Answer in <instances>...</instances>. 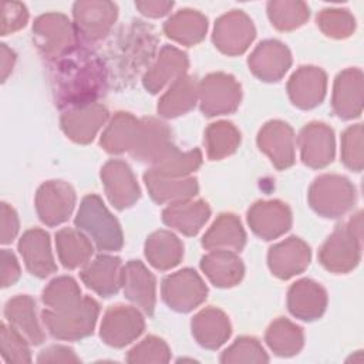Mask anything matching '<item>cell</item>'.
I'll return each instance as SVG.
<instances>
[{"label": "cell", "mask_w": 364, "mask_h": 364, "mask_svg": "<svg viewBox=\"0 0 364 364\" xmlns=\"http://www.w3.org/2000/svg\"><path fill=\"white\" fill-rule=\"evenodd\" d=\"M34 303L28 296H18L7 301L4 314L17 331L24 333V336L33 344H40L43 341V334L36 321Z\"/></svg>", "instance_id": "cell-8"}, {"label": "cell", "mask_w": 364, "mask_h": 364, "mask_svg": "<svg viewBox=\"0 0 364 364\" xmlns=\"http://www.w3.org/2000/svg\"><path fill=\"white\" fill-rule=\"evenodd\" d=\"M124 291L127 297L135 303H138L148 314L154 311L155 303V280L154 276L145 270V267L139 262H131L124 270Z\"/></svg>", "instance_id": "cell-6"}, {"label": "cell", "mask_w": 364, "mask_h": 364, "mask_svg": "<svg viewBox=\"0 0 364 364\" xmlns=\"http://www.w3.org/2000/svg\"><path fill=\"white\" fill-rule=\"evenodd\" d=\"M1 243H9L17 233L18 222L14 210L7 205L1 203Z\"/></svg>", "instance_id": "cell-14"}, {"label": "cell", "mask_w": 364, "mask_h": 364, "mask_svg": "<svg viewBox=\"0 0 364 364\" xmlns=\"http://www.w3.org/2000/svg\"><path fill=\"white\" fill-rule=\"evenodd\" d=\"M124 327L139 334L144 328V321L138 311L132 309H124L122 306H117L115 309H111L107 313L104 326L101 327V337H104L105 343L111 346H125L134 337L127 330H124Z\"/></svg>", "instance_id": "cell-4"}, {"label": "cell", "mask_w": 364, "mask_h": 364, "mask_svg": "<svg viewBox=\"0 0 364 364\" xmlns=\"http://www.w3.org/2000/svg\"><path fill=\"white\" fill-rule=\"evenodd\" d=\"M102 175H104V179L115 181V183L114 182H105V186H107V192H108V196H109L111 202L117 208L122 209V208L131 205L127 195L132 200H135L139 196V191H138V186L135 185V181L125 182L128 179H132V173H131V169L128 168V165H125L119 161L109 162L104 168Z\"/></svg>", "instance_id": "cell-7"}, {"label": "cell", "mask_w": 364, "mask_h": 364, "mask_svg": "<svg viewBox=\"0 0 364 364\" xmlns=\"http://www.w3.org/2000/svg\"><path fill=\"white\" fill-rule=\"evenodd\" d=\"M44 303L55 309V313H64L70 309L78 306L80 301V290L77 284L70 277H61L50 283V287L44 290L43 294Z\"/></svg>", "instance_id": "cell-10"}, {"label": "cell", "mask_w": 364, "mask_h": 364, "mask_svg": "<svg viewBox=\"0 0 364 364\" xmlns=\"http://www.w3.org/2000/svg\"><path fill=\"white\" fill-rule=\"evenodd\" d=\"M28 348L24 343V338L20 333L13 327H7L6 324L1 326V354L7 361L23 363L30 361Z\"/></svg>", "instance_id": "cell-11"}, {"label": "cell", "mask_w": 364, "mask_h": 364, "mask_svg": "<svg viewBox=\"0 0 364 364\" xmlns=\"http://www.w3.org/2000/svg\"><path fill=\"white\" fill-rule=\"evenodd\" d=\"M74 205V192L61 182L44 183L37 195V210L43 222L55 225L67 219Z\"/></svg>", "instance_id": "cell-3"}, {"label": "cell", "mask_w": 364, "mask_h": 364, "mask_svg": "<svg viewBox=\"0 0 364 364\" xmlns=\"http://www.w3.org/2000/svg\"><path fill=\"white\" fill-rule=\"evenodd\" d=\"M18 276H20V269L14 255L10 250L3 249L1 250V286L7 287L13 284L18 279Z\"/></svg>", "instance_id": "cell-13"}, {"label": "cell", "mask_w": 364, "mask_h": 364, "mask_svg": "<svg viewBox=\"0 0 364 364\" xmlns=\"http://www.w3.org/2000/svg\"><path fill=\"white\" fill-rule=\"evenodd\" d=\"M98 314V304L92 299H84L82 303L64 313L43 311L44 324L50 333L58 338H78L92 333Z\"/></svg>", "instance_id": "cell-2"}, {"label": "cell", "mask_w": 364, "mask_h": 364, "mask_svg": "<svg viewBox=\"0 0 364 364\" xmlns=\"http://www.w3.org/2000/svg\"><path fill=\"white\" fill-rule=\"evenodd\" d=\"M27 21L26 7L20 3H6L3 7V27L1 34L6 36L9 31H14L24 26Z\"/></svg>", "instance_id": "cell-12"}, {"label": "cell", "mask_w": 364, "mask_h": 364, "mask_svg": "<svg viewBox=\"0 0 364 364\" xmlns=\"http://www.w3.org/2000/svg\"><path fill=\"white\" fill-rule=\"evenodd\" d=\"M75 225L87 230L100 249L117 250L122 246V236L117 220L95 195L87 196L82 200Z\"/></svg>", "instance_id": "cell-1"}, {"label": "cell", "mask_w": 364, "mask_h": 364, "mask_svg": "<svg viewBox=\"0 0 364 364\" xmlns=\"http://www.w3.org/2000/svg\"><path fill=\"white\" fill-rule=\"evenodd\" d=\"M18 249L26 260L28 270L38 276L46 277L55 270L48 246V235L43 230H28L20 240Z\"/></svg>", "instance_id": "cell-5"}, {"label": "cell", "mask_w": 364, "mask_h": 364, "mask_svg": "<svg viewBox=\"0 0 364 364\" xmlns=\"http://www.w3.org/2000/svg\"><path fill=\"white\" fill-rule=\"evenodd\" d=\"M119 266V259L109 256H100L90 264L82 273V279L88 287H92L100 294L108 296L115 293L118 289L117 270Z\"/></svg>", "instance_id": "cell-9"}]
</instances>
